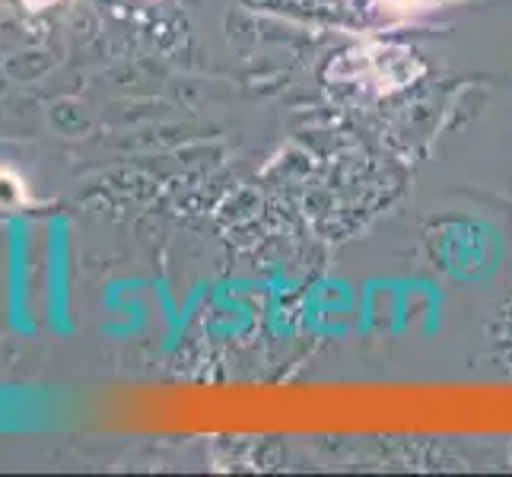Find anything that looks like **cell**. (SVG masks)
Returning <instances> with one entry per match:
<instances>
[{
	"label": "cell",
	"instance_id": "6da1fadb",
	"mask_svg": "<svg viewBox=\"0 0 512 477\" xmlns=\"http://www.w3.org/2000/svg\"><path fill=\"white\" fill-rule=\"evenodd\" d=\"M388 4H408V0H388Z\"/></svg>",
	"mask_w": 512,
	"mask_h": 477
}]
</instances>
